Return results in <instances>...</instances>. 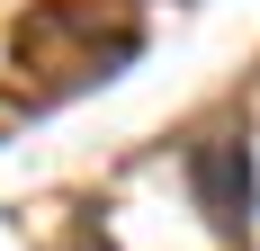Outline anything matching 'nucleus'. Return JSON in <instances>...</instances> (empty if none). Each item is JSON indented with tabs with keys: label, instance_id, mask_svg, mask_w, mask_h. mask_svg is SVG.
<instances>
[{
	"label": "nucleus",
	"instance_id": "obj_2",
	"mask_svg": "<svg viewBox=\"0 0 260 251\" xmlns=\"http://www.w3.org/2000/svg\"><path fill=\"white\" fill-rule=\"evenodd\" d=\"M81 251H117V242H108V233H81Z\"/></svg>",
	"mask_w": 260,
	"mask_h": 251
},
{
	"label": "nucleus",
	"instance_id": "obj_1",
	"mask_svg": "<svg viewBox=\"0 0 260 251\" xmlns=\"http://www.w3.org/2000/svg\"><path fill=\"white\" fill-rule=\"evenodd\" d=\"M188 189L207 206V225H242V206H251V152L242 144H188Z\"/></svg>",
	"mask_w": 260,
	"mask_h": 251
}]
</instances>
